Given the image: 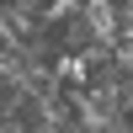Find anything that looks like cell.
Here are the masks:
<instances>
[{
    "instance_id": "6da1fadb",
    "label": "cell",
    "mask_w": 133,
    "mask_h": 133,
    "mask_svg": "<svg viewBox=\"0 0 133 133\" xmlns=\"http://www.w3.org/2000/svg\"><path fill=\"white\" fill-rule=\"evenodd\" d=\"M53 69H59V80H69V85H85V69H91V64H85L80 53H59V64H53Z\"/></svg>"
}]
</instances>
